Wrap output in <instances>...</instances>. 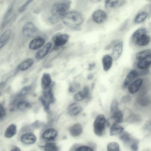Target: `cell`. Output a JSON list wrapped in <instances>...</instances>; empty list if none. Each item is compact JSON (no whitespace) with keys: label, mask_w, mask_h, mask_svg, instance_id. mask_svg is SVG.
<instances>
[{"label":"cell","mask_w":151,"mask_h":151,"mask_svg":"<svg viewBox=\"0 0 151 151\" xmlns=\"http://www.w3.org/2000/svg\"><path fill=\"white\" fill-rule=\"evenodd\" d=\"M63 23L73 29L80 26L84 22V18L80 12L74 10L68 11L62 18Z\"/></svg>","instance_id":"1"},{"label":"cell","mask_w":151,"mask_h":151,"mask_svg":"<svg viewBox=\"0 0 151 151\" xmlns=\"http://www.w3.org/2000/svg\"><path fill=\"white\" fill-rule=\"evenodd\" d=\"M70 3L67 1L54 3L51 8V13L54 20L62 18L68 12Z\"/></svg>","instance_id":"2"},{"label":"cell","mask_w":151,"mask_h":151,"mask_svg":"<svg viewBox=\"0 0 151 151\" xmlns=\"http://www.w3.org/2000/svg\"><path fill=\"white\" fill-rule=\"evenodd\" d=\"M106 121L103 114H99L97 116L93 123L94 132L96 135L100 136L104 134Z\"/></svg>","instance_id":"3"},{"label":"cell","mask_w":151,"mask_h":151,"mask_svg":"<svg viewBox=\"0 0 151 151\" xmlns=\"http://www.w3.org/2000/svg\"><path fill=\"white\" fill-rule=\"evenodd\" d=\"M37 31V29L33 23L27 22L23 25L22 32L27 37H31L33 36Z\"/></svg>","instance_id":"4"},{"label":"cell","mask_w":151,"mask_h":151,"mask_svg":"<svg viewBox=\"0 0 151 151\" xmlns=\"http://www.w3.org/2000/svg\"><path fill=\"white\" fill-rule=\"evenodd\" d=\"M92 18L93 20L95 23L98 24H102L106 20L107 15L104 11L98 9L93 13Z\"/></svg>","instance_id":"5"},{"label":"cell","mask_w":151,"mask_h":151,"mask_svg":"<svg viewBox=\"0 0 151 151\" xmlns=\"http://www.w3.org/2000/svg\"><path fill=\"white\" fill-rule=\"evenodd\" d=\"M69 36L66 34H62L56 35L53 38L54 45L56 47L62 46L68 42Z\"/></svg>","instance_id":"6"},{"label":"cell","mask_w":151,"mask_h":151,"mask_svg":"<svg viewBox=\"0 0 151 151\" xmlns=\"http://www.w3.org/2000/svg\"><path fill=\"white\" fill-rule=\"evenodd\" d=\"M143 79L139 78L133 82L128 86V90L130 94H134L137 92L142 84Z\"/></svg>","instance_id":"7"},{"label":"cell","mask_w":151,"mask_h":151,"mask_svg":"<svg viewBox=\"0 0 151 151\" xmlns=\"http://www.w3.org/2000/svg\"><path fill=\"white\" fill-rule=\"evenodd\" d=\"M21 142L24 144L30 145L35 143L37 140V137L33 134L27 132L22 134L20 138Z\"/></svg>","instance_id":"8"},{"label":"cell","mask_w":151,"mask_h":151,"mask_svg":"<svg viewBox=\"0 0 151 151\" xmlns=\"http://www.w3.org/2000/svg\"><path fill=\"white\" fill-rule=\"evenodd\" d=\"M123 49L122 42H118L113 48L111 57L113 60H116L120 58L122 54Z\"/></svg>","instance_id":"9"},{"label":"cell","mask_w":151,"mask_h":151,"mask_svg":"<svg viewBox=\"0 0 151 151\" xmlns=\"http://www.w3.org/2000/svg\"><path fill=\"white\" fill-rule=\"evenodd\" d=\"M52 45V43H47L36 52L35 58L37 59H41L45 57L48 53Z\"/></svg>","instance_id":"10"},{"label":"cell","mask_w":151,"mask_h":151,"mask_svg":"<svg viewBox=\"0 0 151 151\" xmlns=\"http://www.w3.org/2000/svg\"><path fill=\"white\" fill-rule=\"evenodd\" d=\"M58 132L54 129L50 128L47 129L42 133V138L46 140H53L57 137Z\"/></svg>","instance_id":"11"},{"label":"cell","mask_w":151,"mask_h":151,"mask_svg":"<svg viewBox=\"0 0 151 151\" xmlns=\"http://www.w3.org/2000/svg\"><path fill=\"white\" fill-rule=\"evenodd\" d=\"M45 40L42 37L35 38L30 42L29 47L32 50H36L42 47L45 44Z\"/></svg>","instance_id":"12"},{"label":"cell","mask_w":151,"mask_h":151,"mask_svg":"<svg viewBox=\"0 0 151 151\" xmlns=\"http://www.w3.org/2000/svg\"><path fill=\"white\" fill-rule=\"evenodd\" d=\"M150 40V36L147 33H144L138 37L134 42L139 46H144L149 44Z\"/></svg>","instance_id":"13"},{"label":"cell","mask_w":151,"mask_h":151,"mask_svg":"<svg viewBox=\"0 0 151 151\" xmlns=\"http://www.w3.org/2000/svg\"><path fill=\"white\" fill-rule=\"evenodd\" d=\"M126 2L125 0H106L104 6L106 9L118 7L125 4Z\"/></svg>","instance_id":"14"},{"label":"cell","mask_w":151,"mask_h":151,"mask_svg":"<svg viewBox=\"0 0 151 151\" xmlns=\"http://www.w3.org/2000/svg\"><path fill=\"white\" fill-rule=\"evenodd\" d=\"M52 81L50 76L47 73H44L43 74L41 80V86L44 90L48 89L51 86Z\"/></svg>","instance_id":"15"},{"label":"cell","mask_w":151,"mask_h":151,"mask_svg":"<svg viewBox=\"0 0 151 151\" xmlns=\"http://www.w3.org/2000/svg\"><path fill=\"white\" fill-rule=\"evenodd\" d=\"M139 76L138 71L133 69L127 75L123 82V86L125 87H127L130 83L136 78Z\"/></svg>","instance_id":"16"},{"label":"cell","mask_w":151,"mask_h":151,"mask_svg":"<svg viewBox=\"0 0 151 151\" xmlns=\"http://www.w3.org/2000/svg\"><path fill=\"white\" fill-rule=\"evenodd\" d=\"M83 132L81 125L78 123L74 124L69 129V133L73 137H76L80 135Z\"/></svg>","instance_id":"17"},{"label":"cell","mask_w":151,"mask_h":151,"mask_svg":"<svg viewBox=\"0 0 151 151\" xmlns=\"http://www.w3.org/2000/svg\"><path fill=\"white\" fill-rule=\"evenodd\" d=\"M113 60L111 57L109 55H104L102 58V63L104 70L107 71L111 67Z\"/></svg>","instance_id":"18"},{"label":"cell","mask_w":151,"mask_h":151,"mask_svg":"<svg viewBox=\"0 0 151 151\" xmlns=\"http://www.w3.org/2000/svg\"><path fill=\"white\" fill-rule=\"evenodd\" d=\"M82 108L78 104L73 103L70 105L68 109V113L72 116L78 114L81 111Z\"/></svg>","instance_id":"19"},{"label":"cell","mask_w":151,"mask_h":151,"mask_svg":"<svg viewBox=\"0 0 151 151\" xmlns=\"http://www.w3.org/2000/svg\"><path fill=\"white\" fill-rule=\"evenodd\" d=\"M54 85V83H52L51 86L47 89V91L43 90L42 91V96L47 99L50 104L53 103L55 101L52 92V87Z\"/></svg>","instance_id":"20"},{"label":"cell","mask_w":151,"mask_h":151,"mask_svg":"<svg viewBox=\"0 0 151 151\" xmlns=\"http://www.w3.org/2000/svg\"><path fill=\"white\" fill-rule=\"evenodd\" d=\"M151 63V57L150 55L144 59L138 60L137 63V66L138 68L140 69H145L150 66Z\"/></svg>","instance_id":"21"},{"label":"cell","mask_w":151,"mask_h":151,"mask_svg":"<svg viewBox=\"0 0 151 151\" xmlns=\"http://www.w3.org/2000/svg\"><path fill=\"white\" fill-rule=\"evenodd\" d=\"M34 61L32 59H27L19 64L18 66V69L22 71L25 70L31 67Z\"/></svg>","instance_id":"22"},{"label":"cell","mask_w":151,"mask_h":151,"mask_svg":"<svg viewBox=\"0 0 151 151\" xmlns=\"http://www.w3.org/2000/svg\"><path fill=\"white\" fill-rule=\"evenodd\" d=\"M11 33V30L7 29L0 36V50L6 44L9 40Z\"/></svg>","instance_id":"23"},{"label":"cell","mask_w":151,"mask_h":151,"mask_svg":"<svg viewBox=\"0 0 151 151\" xmlns=\"http://www.w3.org/2000/svg\"><path fill=\"white\" fill-rule=\"evenodd\" d=\"M124 129L123 128L118 124V123L114 122L111 126L110 129V134L111 136L118 134L121 133Z\"/></svg>","instance_id":"24"},{"label":"cell","mask_w":151,"mask_h":151,"mask_svg":"<svg viewBox=\"0 0 151 151\" xmlns=\"http://www.w3.org/2000/svg\"><path fill=\"white\" fill-rule=\"evenodd\" d=\"M17 133V127L14 124L10 125L6 128L4 132V136L7 138H11Z\"/></svg>","instance_id":"25"},{"label":"cell","mask_w":151,"mask_h":151,"mask_svg":"<svg viewBox=\"0 0 151 151\" xmlns=\"http://www.w3.org/2000/svg\"><path fill=\"white\" fill-rule=\"evenodd\" d=\"M121 110L118 107V104L115 99L112 100L110 107V116L111 118L113 115L117 114Z\"/></svg>","instance_id":"26"},{"label":"cell","mask_w":151,"mask_h":151,"mask_svg":"<svg viewBox=\"0 0 151 151\" xmlns=\"http://www.w3.org/2000/svg\"><path fill=\"white\" fill-rule=\"evenodd\" d=\"M148 15L147 12L145 11L141 12L138 13L134 19V22L136 24L139 23L144 21Z\"/></svg>","instance_id":"27"},{"label":"cell","mask_w":151,"mask_h":151,"mask_svg":"<svg viewBox=\"0 0 151 151\" xmlns=\"http://www.w3.org/2000/svg\"><path fill=\"white\" fill-rule=\"evenodd\" d=\"M151 50L146 49L137 52L136 55V59L138 60L144 59L151 55Z\"/></svg>","instance_id":"28"},{"label":"cell","mask_w":151,"mask_h":151,"mask_svg":"<svg viewBox=\"0 0 151 151\" xmlns=\"http://www.w3.org/2000/svg\"><path fill=\"white\" fill-rule=\"evenodd\" d=\"M44 150V151H58L59 148L55 143L49 142L45 145Z\"/></svg>","instance_id":"29"},{"label":"cell","mask_w":151,"mask_h":151,"mask_svg":"<svg viewBox=\"0 0 151 151\" xmlns=\"http://www.w3.org/2000/svg\"><path fill=\"white\" fill-rule=\"evenodd\" d=\"M31 105L28 102L24 100H20L17 103L16 107L19 110H23L30 107Z\"/></svg>","instance_id":"30"},{"label":"cell","mask_w":151,"mask_h":151,"mask_svg":"<svg viewBox=\"0 0 151 151\" xmlns=\"http://www.w3.org/2000/svg\"><path fill=\"white\" fill-rule=\"evenodd\" d=\"M39 100L41 103L45 111L49 113L50 112V102L42 96L39 97Z\"/></svg>","instance_id":"31"},{"label":"cell","mask_w":151,"mask_h":151,"mask_svg":"<svg viewBox=\"0 0 151 151\" xmlns=\"http://www.w3.org/2000/svg\"><path fill=\"white\" fill-rule=\"evenodd\" d=\"M147 29L145 28H139L135 31L132 34V39L134 42L136 38L139 35L144 33H147Z\"/></svg>","instance_id":"32"},{"label":"cell","mask_w":151,"mask_h":151,"mask_svg":"<svg viewBox=\"0 0 151 151\" xmlns=\"http://www.w3.org/2000/svg\"><path fill=\"white\" fill-rule=\"evenodd\" d=\"M14 6V3H11L9 7H8L6 12L4 16V17L3 19L4 21L3 23V25H4L5 23H6L7 19L9 16L10 15L12 14V11L13 10V8Z\"/></svg>","instance_id":"33"},{"label":"cell","mask_w":151,"mask_h":151,"mask_svg":"<svg viewBox=\"0 0 151 151\" xmlns=\"http://www.w3.org/2000/svg\"><path fill=\"white\" fill-rule=\"evenodd\" d=\"M107 150V151H119V146L116 142H111L108 144Z\"/></svg>","instance_id":"34"},{"label":"cell","mask_w":151,"mask_h":151,"mask_svg":"<svg viewBox=\"0 0 151 151\" xmlns=\"http://www.w3.org/2000/svg\"><path fill=\"white\" fill-rule=\"evenodd\" d=\"M32 89L30 86H25L20 91L17 95V96L21 97L27 95Z\"/></svg>","instance_id":"35"},{"label":"cell","mask_w":151,"mask_h":151,"mask_svg":"<svg viewBox=\"0 0 151 151\" xmlns=\"http://www.w3.org/2000/svg\"><path fill=\"white\" fill-rule=\"evenodd\" d=\"M120 139L122 141L127 142L130 141L132 139L131 135L127 132H123L120 136Z\"/></svg>","instance_id":"36"},{"label":"cell","mask_w":151,"mask_h":151,"mask_svg":"<svg viewBox=\"0 0 151 151\" xmlns=\"http://www.w3.org/2000/svg\"><path fill=\"white\" fill-rule=\"evenodd\" d=\"M145 96L141 95L138 98V103L141 106H146L148 104L149 99L148 98Z\"/></svg>","instance_id":"37"},{"label":"cell","mask_w":151,"mask_h":151,"mask_svg":"<svg viewBox=\"0 0 151 151\" xmlns=\"http://www.w3.org/2000/svg\"><path fill=\"white\" fill-rule=\"evenodd\" d=\"M85 98L84 94L83 91H80L75 95L73 99L75 101H80Z\"/></svg>","instance_id":"38"},{"label":"cell","mask_w":151,"mask_h":151,"mask_svg":"<svg viewBox=\"0 0 151 151\" xmlns=\"http://www.w3.org/2000/svg\"><path fill=\"white\" fill-rule=\"evenodd\" d=\"M33 1L32 0L27 1L24 4L22 5L18 9L19 12L22 13L26 9L27 6Z\"/></svg>","instance_id":"39"},{"label":"cell","mask_w":151,"mask_h":151,"mask_svg":"<svg viewBox=\"0 0 151 151\" xmlns=\"http://www.w3.org/2000/svg\"><path fill=\"white\" fill-rule=\"evenodd\" d=\"M75 151H93L90 147L86 145H82L78 147Z\"/></svg>","instance_id":"40"},{"label":"cell","mask_w":151,"mask_h":151,"mask_svg":"<svg viewBox=\"0 0 151 151\" xmlns=\"http://www.w3.org/2000/svg\"><path fill=\"white\" fill-rule=\"evenodd\" d=\"M119 41L116 39H115L112 41L109 44L107 45L104 48V50H109L113 47Z\"/></svg>","instance_id":"41"},{"label":"cell","mask_w":151,"mask_h":151,"mask_svg":"<svg viewBox=\"0 0 151 151\" xmlns=\"http://www.w3.org/2000/svg\"><path fill=\"white\" fill-rule=\"evenodd\" d=\"M6 114V111L4 108L0 103V121L5 117Z\"/></svg>","instance_id":"42"},{"label":"cell","mask_w":151,"mask_h":151,"mask_svg":"<svg viewBox=\"0 0 151 151\" xmlns=\"http://www.w3.org/2000/svg\"><path fill=\"white\" fill-rule=\"evenodd\" d=\"M129 22L128 19H126L120 28V31L121 32L124 31L127 29Z\"/></svg>","instance_id":"43"},{"label":"cell","mask_w":151,"mask_h":151,"mask_svg":"<svg viewBox=\"0 0 151 151\" xmlns=\"http://www.w3.org/2000/svg\"><path fill=\"white\" fill-rule=\"evenodd\" d=\"M83 91L84 94L85 98H88L89 96V90L88 87L87 86H85Z\"/></svg>","instance_id":"44"},{"label":"cell","mask_w":151,"mask_h":151,"mask_svg":"<svg viewBox=\"0 0 151 151\" xmlns=\"http://www.w3.org/2000/svg\"><path fill=\"white\" fill-rule=\"evenodd\" d=\"M131 98L129 95H125L122 96L121 100L123 103H126L129 102L131 100Z\"/></svg>","instance_id":"45"},{"label":"cell","mask_w":151,"mask_h":151,"mask_svg":"<svg viewBox=\"0 0 151 151\" xmlns=\"http://www.w3.org/2000/svg\"><path fill=\"white\" fill-rule=\"evenodd\" d=\"M130 148L132 151H137L138 147L137 141L133 142L131 145Z\"/></svg>","instance_id":"46"},{"label":"cell","mask_w":151,"mask_h":151,"mask_svg":"<svg viewBox=\"0 0 151 151\" xmlns=\"http://www.w3.org/2000/svg\"><path fill=\"white\" fill-rule=\"evenodd\" d=\"M96 64L94 62L89 63L88 65V69L89 70H92L95 66Z\"/></svg>","instance_id":"47"},{"label":"cell","mask_w":151,"mask_h":151,"mask_svg":"<svg viewBox=\"0 0 151 151\" xmlns=\"http://www.w3.org/2000/svg\"><path fill=\"white\" fill-rule=\"evenodd\" d=\"M94 77V75L92 73L89 74L87 76V79L88 80H91L93 79Z\"/></svg>","instance_id":"48"},{"label":"cell","mask_w":151,"mask_h":151,"mask_svg":"<svg viewBox=\"0 0 151 151\" xmlns=\"http://www.w3.org/2000/svg\"><path fill=\"white\" fill-rule=\"evenodd\" d=\"M10 151H21V150L19 148L16 147L12 148Z\"/></svg>","instance_id":"49"}]
</instances>
